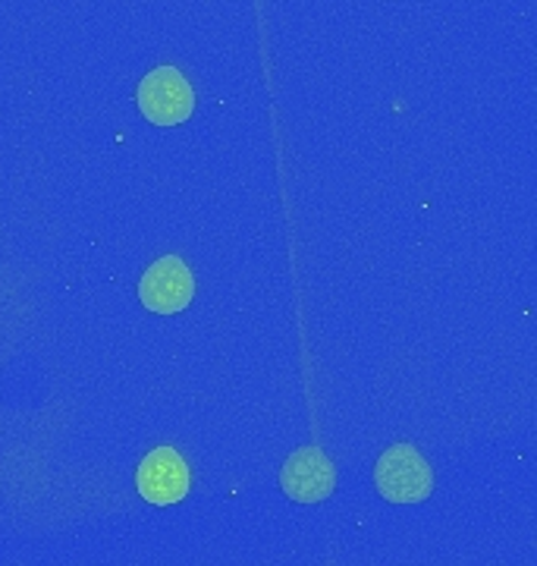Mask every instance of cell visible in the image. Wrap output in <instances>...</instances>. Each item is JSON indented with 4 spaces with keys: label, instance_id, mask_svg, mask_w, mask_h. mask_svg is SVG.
I'll list each match as a JSON object with an SVG mask.
<instances>
[{
    "label": "cell",
    "instance_id": "6da1fadb",
    "mask_svg": "<svg viewBox=\"0 0 537 566\" xmlns=\"http://www.w3.org/2000/svg\"><path fill=\"white\" fill-rule=\"evenodd\" d=\"M375 485L390 504H421L434 491V472L415 447L397 444L380 453L375 465Z\"/></svg>",
    "mask_w": 537,
    "mask_h": 566
},
{
    "label": "cell",
    "instance_id": "7a4b0ae2",
    "mask_svg": "<svg viewBox=\"0 0 537 566\" xmlns=\"http://www.w3.org/2000/svg\"><path fill=\"white\" fill-rule=\"evenodd\" d=\"M139 111L145 114V120H151L155 126L186 123L196 111L192 85L186 82L177 66H158L141 80Z\"/></svg>",
    "mask_w": 537,
    "mask_h": 566
},
{
    "label": "cell",
    "instance_id": "3957f363",
    "mask_svg": "<svg viewBox=\"0 0 537 566\" xmlns=\"http://www.w3.org/2000/svg\"><path fill=\"white\" fill-rule=\"evenodd\" d=\"M280 488L296 504H320L337 488V469L327 460L324 450H318V447H302L283 465Z\"/></svg>",
    "mask_w": 537,
    "mask_h": 566
},
{
    "label": "cell",
    "instance_id": "277c9868",
    "mask_svg": "<svg viewBox=\"0 0 537 566\" xmlns=\"http://www.w3.org/2000/svg\"><path fill=\"white\" fill-rule=\"evenodd\" d=\"M196 293V281L192 271L179 255H164L158 262L145 271L139 283V300L148 312L158 315H177L186 305L192 303Z\"/></svg>",
    "mask_w": 537,
    "mask_h": 566
},
{
    "label": "cell",
    "instance_id": "5b68a950",
    "mask_svg": "<svg viewBox=\"0 0 537 566\" xmlns=\"http://www.w3.org/2000/svg\"><path fill=\"white\" fill-rule=\"evenodd\" d=\"M136 485L141 501L155 506H173L189 494V465L173 447H158L141 460Z\"/></svg>",
    "mask_w": 537,
    "mask_h": 566
}]
</instances>
